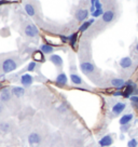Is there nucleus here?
Instances as JSON below:
<instances>
[{"label": "nucleus", "instance_id": "f257e3e1", "mask_svg": "<svg viewBox=\"0 0 138 147\" xmlns=\"http://www.w3.org/2000/svg\"><path fill=\"white\" fill-rule=\"evenodd\" d=\"M19 61L14 55H0V70L3 74L12 73L19 67Z\"/></svg>", "mask_w": 138, "mask_h": 147}, {"label": "nucleus", "instance_id": "f03ea898", "mask_svg": "<svg viewBox=\"0 0 138 147\" xmlns=\"http://www.w3.org/2000/svg\"><path fill=\"white\" fill-rule=\"evenodd\" d=\"M132 95H138V89L136 87V83L132 80H129L125 82V86L122 90V96L125 98H129Z\"/></svg>", "mask_w": 138, "mask_h": 147}, {"label": "nucleus", "instance_id": "7ed1b4c3", "mask_svg": "<svg viewBox=\"0 0 138 147\" xmlns=\"http://www.w3.org/2000/svg\"><path fill=\"white\" fill-rule=\"evenodd\" d=\"M23 32L27 38H36L39 36V29L32 23H25L23 26Z\"/></svg>", "mask_w": 138, "mask_h": 147}, {"label": "nucleus", "instance_id": "20e7f679", "mask_svg": "<svg viewBox=\"0 0 138 147\" xmlns=\"http://www.w3.org/2000/svg\"><path fill=\"white\" fill-rule=\"evenodd\" d=\"M90 12L88 9H84V8H79L76 13H74V18L78 21V22H85L88 18Z\"/></svg>", "mask_w": 138, "mask_h": 147}, {"label": "nucleus", "instance_id": "39448f33", "mask_svg": "<svg viewBox=\"0 0 138 147\" xmlns=\"http://www.w3.org/2000/svg\"><path fill=\"white\" fill-rule=\"evenodd\" d=\"M80 69L84 75H91L95 71V65L91 62H82L80 64Z\"/></svg>", "mask_w": 138, "mask_h": 147}, {"label": "nucleus", "instance_id": "423d86ee", "mask_svg": "<svg viewBox=\"0 0 138 147\" xmlns=\"http://www.w3.org/2000/svg\"><path fill=\"white\" fill-rule=\"evenodd\" d=\"M12 98V92H11V89L9 88H5L2 89L1 92H0V101L1 103H8V102L11 101Z\"/></svg>", "mask_w": 138, "mask_h": 147}, {"label": "nucleus", "instance_id": "0eeeda50", "mask_svg": "<svg viewBox=\"0 0 138 147\" xmlns=\"http://www.w3.org/2000/svg\"><path fill=\"white\" fill-rule=\"evenodd\" d=\"M115 18V11H112V10H107V11H105V12L102 13V15H101L102 22L106 24L111 23Z\"/></svg>", "mask_w": 138, "mask_h": 147}, {"label": "nucleus", "instance_id": "6e6552de", "mask_svg": "<svg viewBox=\"0 0 138 147\" xmlns=\"http://www.w3.org/2000/svg\"><path fill=\"white\" fill-rule=\"evenodd\" d=\"M24 10L27 13V15H29L30 18H35L37 15V9H36V7L32 5L31 2H25Z\"/></svg>", "mask_w": 138, "mask_h": 147}, {"label": "nucleus", "instance_id": "1a4fd4ad", "mask_svg": "<svg viewBox=\"0 0 138 147\" xmlns=\"http://www.w3.org/2000/svg\"><path fill=\"white\" fill-rule=\"evenodd\" d=\"M98 144H99L100 147H109L113 144V138L111 136L110 134H107V135L102 136V138L99 140Z\"/></svg>", "mask_w": 138, "mask_h": 147}, {"label": "nucleus", "instance_id": "9d476101", "mask_svg": "<svg viewBox=\"0 0 138 147\" xmlns=\"http://www.w3.org/2000/svg\"><path fill=\"white\" fill-rule=\"evenodd\" d=\"M33 82V77H32L30 74H24L21 77V83L23 84V87L28 88L30 87Z\"/></svg>", "mask_w": 138, "mask_h": 147}, {"label": "nucleus", "instance_id": "9b49d317", "mask_svg": "<svg viewBox=\"0 0 138 147\" xmlns=\"http://www.w3.org/2000/svg\"><path fill=\"white\" fill-rule=\"evenodd\" d=\"M125 108H126V104L125 103H123V102H118V103H115V105L112 106V113L115 116H118L121 113H123Z\"/></svg>", "mask_w": 138, "mask_h": 147}, {"label": "nucleus", "instance_id": "f8f14e48", "mask_svg": "<svg viewBox=\"0 0 138 147\" xmlns=\"http://www.w3.org/2000/svg\"><path fill=\"white\" fill-rule=\"evenodd\" d=\"M119 65L121 68L127 69V68H129V67H132L133 61H132V59H131L129 56H124V57H122V59L120 60Z\"/></svg>", "mask_w": 138, "mask_h": 147}, {"label": "nucleus", "instance_id": "ddd939ff", "mask_svg": "<svg viewBox=\"0 0 138 147\" xmlns=\"http://www.w3.org/2000/svg\"><path fill=\"white\" fill-rule=\"evenodd\" d=\"M55 82L57 86H60V87H64L67 84L68 82V78H67V75L65 73H60L57 75V77L55 79Z\"/></svg>", "mask_w": 138, "mask_h": 147}, {"label": "nucleus", "instance_id": "4468645a", "mask_svg": "<svg viewBox=\"0 0 138 147\" xmlns=\"http://www.w3.org/2000/svg\"><path fill=\"white\" fill-rule=\"evenodd\" d=\"M111 86L112 87H115L117 90H122L123 88H124L125 86V81L123 80V79H121V78H113V79H111Z\"/></svg>", "mask_w": 138, "mask_h": 147}, {"label": "nucleus", "instance_id": "2eb2a0df", "mask_svg": "<svg viewBox=\"0 0 138 147\" xmlns=\"http://www.w3.org/2000/svg\"><path fill=\"white\" fill-rule=\"evenodd\" d=\"M50 62H52V64H54L56 67H62L63 66V59L60 57V55L57 54H51V56L49 57Z\"/></svg>", "mask_w": 138, "mask_h": 147}, {"label": "nucleus", "instance_id": "dca6fc26", "mask_svg": "<svg viewBox=\"0 0 138 147\" xmlns=\"http://www.w3.org/2000/svg\"><path fill=\"white\" fill-rule=\"evenodd\" d=\"M28 142L30 145H37L39 143L41 142V136L39 135L38 133H30L29 136H28Z\"/></svg>", "mask_w": 138, "mask_h": 147}, {"label": "nucleus", "instance_id": "f3484780", "mask_svg": "<svg viewBox=\"0 0 138 147\" xmlns=\"http://www.w3.org/2000/svg\"><path fill=\"white\" fill-rule=\"evenodd\" d=\"M11 92H12V96L22 97L25 94V89L22 87H13L11 88Z\"/></svg>", "mask_w": 138, "mask_h": 147}, {"label": "nucleus", "instance_id": "a211bd4d", "mask_svg": "<svg viewBox=\"0 0 138 147\" xmlns=\"http://www.w3.org/2000/svg\"><path fill=\"white\" fill-rule=\"evenodd\" d=\"M40 51L43 54H52L54 52V47L49 43H43L40 46Z\"/></svg>", "mask_w": 138, "mask_h": 147}, {"label": "nucleus", "instance_id": "6ab92c4d", "mask_svg": "<svg viewBox=\"0 0 138 147\" xmlns=\"http://www.w3.org/2000/svg\"><path fill=\"white\" fill-rule=\"evenodd\" d=\"M134 116L133 114H126L121 117V119L119 120V122L121 125H125V124H129V122L133 120Z\"/></svg>", "mask_w": 138, "mask_h": 147}, {"label": "nucleus", "instance_id": "aec40b11", "mask_svg": "<svg viewBox=\"0 0 138 147\" xmlns=\"http://www.w3.org/2000/svg\"><path fill=\"white\" fill-rule=\"evenodd\" d=\"M70 81L74 83V84H76V86H80V84L83 83L82 78L79 76L78 74H76V73L70 74Z\"/></svg>", "mask_w": 138, "mask_h": 147}, {"label": "nucleus", "instance_id": "412c9836", "mask_svg": "<svg viewBox=\"0 0 138 147\" xmlns=\"http://www.w3.org/2000/svg\"><path fill=\"white\" fill-rule=\"evenodd\" d=\"M94 21H95V18H91V20H86L85 22H83L82 25H81V26H80V28H79V32H85V30H86V29H88V27H90V26L94 23Z\"/></svg>", "mask_w": 138, "mask_h": 147}, {"label": "nucleus", "instance_id": "4be33fe9", "mask_svg": "<svg viewBox=\"0 0 138 147\" xmlns=\"http://www.w3.org/2000/svg\"><path fill=\"white\" fill-rule=\"evenodd\" d=\"M32 59H33V61L35 62H40V63H42V62H44V54L42 53L41 51H36V52H33V54H32Z\"/></svg>", "mask_w": 138, "mask_h": 147}, {"label": "nucleus", "instance_id": "5701e85b", "mask_svg": "<svg viewBox=\"0 0 138 147\" xmlns=\"http://www.w3.org/2000/svg\"><path fill=\"white\" fill-rule=\"evenodd\" d=\"M77 41H78V34H77V32L71 34L70 36H68V42H69V45L72 47V48H74Z\"/></svg>", "mask_w": 138, "mask_h": 147}, {"label": "nucleus", "instance_id": "b1692460", "mask_svg": "<svg viewBox=\"0 0 138 147\" xmlns=\"http://www.w3.org/2000/svg\"><path fill=\"white\" fill-rule=\"evenodd\" d=\"M10 130H11V125H10L9 122H2V123H0V131L1 132H9Z\"/></svg>", "mask_w": 138, "mask_h": 147}, {"label": "nucleus", "instance_id": "393cba45", "mask_svg": "<svg viewBox=\"0 0 138 147\" xmlns=\"http://www.w3.org/2000/svg\"><path fill=\"white\" fill-rule=\"evenodd\" d=\"M37 67V62H30L27 66V71H35V69Z\"/></svg>", "mask_w": 138, "mask_h": 147}, {"label": "nucleus", "instance_id": "a878e982", "mask_svg": "<svg viewBox=\"0 0 138 147\" xmlns=\"http://www.w3.org/2000/svg\"><path fill=\"white\" fill-rule=\"evenodd\" d=\"M137 146H138V142L136 138H132L127 143V147H137Z\"/></svg>", "mask_w": 138, "mask_h": 147}, {"label": "nucleus", "instance_id": "bb28decb", "mask_svg": "<svg viewBox=\"0 0 138 147\" xmlns=\"http://www.w3.org/2000/svg\"><path fill=\"white\" fill-rule=\"evenodd\" d=\"M67 109H68V107H67L66 104H62L60 106L57 107V111H58V113H62V114H63V113H66Z\"/></svg>", "mask_w": 138, "mask_h": 147}, {"label": "nucleus", "instance_id": "cd10ccee", "mask_svg": "<svg viewBox=\"0 0 138 147\" xmlns=\"http://www.w3.org/2000/svg\"><path fill=\"white\" fill-rule=\"evenodd\" d=\"M129 101L132 102V104L135 106L138 105V95H132L129 97Z\"/></svg>", "mask_w": 138, "mask_h": 147}, {"label": "nucleus", "instance_id": "c85d7f7f", "mask_svg": "<svg viewBox=\"0 0 138 147\" xmlns=\"http://www.w3.org/2000/svg\"><path fill=\"white\" fill-rule=\"evenodd\" d=\"M129 124H125V125H121V131L122 132H127L129 131Z\"/></svg>", "mask_w": 138, "mask_h": 147}, {"label": "nucleus", "instance_id": "c756f323", "mask_svg": "<svg viewBox=\"0 0 138 147\" xmlns=\"http://www.w3.org/2000/svg\"><path fill=\"white\" fill-rule=\"evenodd\" d=\"M2 110H3V105H2L1 103H0V114L2 113Z\"/></svg>", "mask_w": 138, "mask_h": 147}, {"label": "nucleus", "instance_id": "7c9ffc66", "mask_svg": "<svg viewBox=\"0 0 138 147\" xmlns=\"http://www.w3.org/2000/svg\"><path fill=\"white\" fill-rule=\"evenodd\" d=\"M135 50H136V51L138 52V43L136 45V46H135Z\"/></svg>", "mask_w": 138, "mask_h": 147}, {"label": "nucleus", "instance_id": "2f4dec72", "mask_svg": "<svg viewBox=\"0 0 138 147\" xmlns=\"http://www.w3.org/2000/svg\"><path fill=\"white\" fill-rule=\"evenodd\" d=\"M137 108H138V105H137Z\"/></svg>", "mask_w": 138, "mask_h": 147}]
</instances>
